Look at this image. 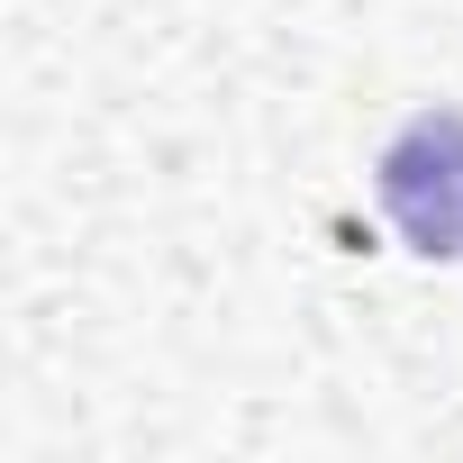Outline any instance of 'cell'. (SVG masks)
<instances>
[{"label":"cell","instance_id":"obj_1","mask_svg":"<svg viewBox=\"0 0 463 463\" xmlns=\"http://www.w3.org/2000/svg\"><path fill=\"white\" fill-rule=\"evenodd\" d=\"M373 191H382L391 227L409 237V255L454 264V255H463V118H454V109H418V118L382 146Z\"/></svg>","mask_w":463,"mask_h":463}]
</instances>
